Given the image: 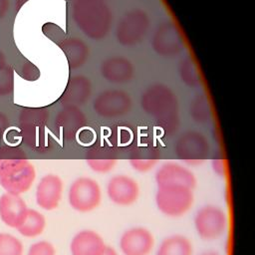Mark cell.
Here are the masks:
<instances>
[{
    "label": "cell",
    "mask_w": 255,
    "mask_h": 255,
    "mask_svg": "<svg viewBox=\"0 0 255 255\" xmlns=\"http://www.w3.org/2000/svg\"><path fill=\"white\" fill-rule=\"evenodd\" d=\"M102 199L99 183L90 177L77 178L70 186L68 200L71 207L80 212H89L96 209Z\"/></svg>",
    "instance_id": "cell-5"
},
{
    "label": "cell",
    "mask_w": 255,
    "mask_h": 255,
    "mask_svg": "<svg viewBox=\"0 0 255 255\" xmlns=\"http://www.w3.org/2000/svg\"><path fill=\"white\" fill-rule=\"evenodd\" d=\"M155 181L157 187L179 185L193 189L196 185V178L193 172L173 161L165 162L157 169Z\"/></svg>",
    "instance_id": "cell-14"
},
{
    "label": "cell",
    "mask_w": 255,
    "mask_h": 255,
    "mask_svg": "<svg viewBox=\"0 0 255 255\" xmlns=\"http://www.w3.org/2000/svg\"><path fill=\"white\" fill-rule=\"evenodd\" d=\"M86 125V117L78 107H64L55 119L59 136L65 140L74 139Z\"/></svg>",
    "instance_id": "cell-15"
},
{
    "label": "cell",
    "mask_w": 255,
    "mask_h": 255,
    "mask_svg": "<svg viewBox=\"0 0 255 255\" xmlns=\"http://www.w3.org/2000/svg\"><path fill=\"white\" fill-rule=\"evenodd\" d=\"M64 184L63 180L56 174H47L41 178L36 189V202L45 210H54L58 207Z\"/></svg>",
    "instance_id": "cell-16"
},
{
    "label": "cell",
    "mask_w": 255,
    "mask_h": 255,
    "mask_svg": "<svg viewBox=\"0 0 255 255\" xmlns=\"http://www.w3.org/2000/svg\"><path fill=\"white\" fill-rule=\"evenodd\" d=\"M107 193L114 203L128 206L136 201L139 194V187L137 182L130 176L119 174L109 180Z\"/></svg>",
    "instance_id": "cell-13"
},
{
    "label": "cell",
    "mask_w": 255,
    "mask_h": 255,
    "mask_svg": "<svg viewBox=\"0 0 255 255\" xmlns=\"http://www.w3.org/2000/svg\"><path fill=\"white\" fill-rule=\"evenodd\" d=\"M153 245V235L143 227L129 228L120 239V248L124 255H148Z\"/></svg>",
    "instance_id": "cell-12"
},
{
    "label": "cell",
    "mask_w": 255,
    "mask_h": 255,
    "mask_svg": "<svg viewBox=\"0 0 255 255\" xmlns=\"http://www.w3.org/2000/svg\"><path fill=\"white\" fill-rule=\"evenodd\" d=\"M201 255H219V254L217 252H214V251H208V252L202 253Z\"/></svg>",
    "instance_id": "cell-33"
},
{
    "label": "cell",
    "mask_w": 255,
    "mask_h": 255,
    "mask_svg": "<svg viewBox=\"0 0 255 255\" xmlns=\"http://www.w3.org/2000/svg\"><path fill=\"white\" fill-rule=\"evenodd\" d=\"M27 255H56V250L52 243L43 240L32 244Z\"/></svg>",
    "instance_id": "cell-30"
},
{
    "label": "cell",
    "mask_w": 255,
    "mask_h": 255,
    "mask_svg": "<svg viewBox=\"0 0 255 255\" xmlns=\"http://www.w3.org/2000/svg\"><path fill=\"white\" fill-rule=\"evenodd\" d=\"M209 142L198 131L189 130L182 133L174 145V151L179 159L187 164L202 163L209 154Z\"/></svg>",
    "instance_id": "cell-6"
},
{
    "label": "cell",
    "mask_w": 255,
    "mask_h": 255,
    "mask_svg": "<svg viewBox=\"0 0 255 255\" xmlns=\"http://www.w3.org/2000/svg\"><path fill=\"white\" fill-rule=\"evenodd\" d=\"M28 207L20 195L5 192L0 196V218L9 227L18 228L27 215Z\"/></svg>",
    "instance_id": "cell-17"
},
{
    "label": "cell",
    "mask_w": 255,
    "mask_h": 255,
    "mask_svg": "<svg viewBox=\"0 0 255 255\" xmlns=\"http://www.w3.org/2000/svg\"><path fill=\"white\" fill-rule=\"evenodd\" d=\"M36 177L34 165L26 160L0 176V185L6 192L20 195L30 189Z\"/></svg>",
    "instance_id": "cell-10"
},
{
    "label": "cell",
    "mask_w": 255,
    "mask_h": 255,
    "mask_svg": "<svg viewBox=\"0 0 255 255\" xmlns=\"http://www.w3.org/2000/svg\"><path fill=\"white\" fill-rule=\"evenodd\" d=\"M130 136V130L127 127H118V128L115 131V135H113V137L116 138L117 141L120 140L121 145L127 144Z\"/></svg>",
    "instance_id": "cell-31"
},
{
    "label": "cell",
    "mask_w": 255,
    "mask_h": 255,
    "mask_svg": "<svg viewBox=\"0 0 255 255\" xmlns=\"http://www.w3.org/2000/svg\"><path fill=\"white\" fill-rule=\"evenodd\" d=\"M179 75L182 82L188 86H195L200 82V74L198 69L193 60L189 57L180 62Z\"/></svg>",
    "instance_id": "cell-28"
},
{
    "label": "cell",
    "mask_w": 255,
    "mask_h": 255,
    "mask_svg": "<svg viewBox=\"0 0 255 255\" xmlns=\"http://www.w3.org/2000/svg\"><path fill=\"white\" fill-rule=\"evenodd\" d=\"M46 226V219L42 213L28 208L23 223L17 228L18 232L25 237H36L40 235Z\"/></svg>",
    "instance_id": "cell-25"
},
{
    "label": "cell",
    "mask_w": 255,
    "mask_h": 255,
    "mask_svg": "<svg viewBox=\"0 0 255 255\" xmlns=\"http://www.w3.org/2000/svg\"><path fill=\"white\" fill-rule=\"evenodd\" d=\"M148 17L140 9L128 12L119 21L117 26V39L126 46H131L139 43L144 38L148 29Z\"/></svg>",
    "instance_id": "cell-8"
},
{
    "label": "cell",
    "mask_w": 255,
    "mask_h": 255,
    "mask_svg": "<svg viewBox=\"0 0 255 255\" xmlns=\"http://www.w3.org/2000/svg\"><path fill=\"white\" fill-rule=\"evenodd\" d=\"M49 113L42 108H26L19 116L20 129L26 144L39 151L50 145Z\"/></svg>",
    "instance_id": "cell-3"
},
{
    "label": "cell",
    "mask_w": 255,
    "mask_h": 255,
    "mask_svg": "<svg viewBox=\"0 0 255 255\" xmlns=\"http://www.w3.org/2000/svg\"><path fill=\"white\" fill-rule=\"evenodd\" d=\"M28 160L26 153L17 146L5 145L0 147V176L10 168Z\"/></svg>",
    "instance_id": "cell-26"
},
{
    "label": "cell",
    "mask_w": 255,
    "mask_h": 255,
    "mask_svg": "<svg viewBox=\"0 0 255 255\" xmlns=\"http://www.w3.org/2000/svg\"><path fill=\"white\" fill-rule=\"evenodd\" d=\"M91 92L89 79L84 76H75L69 80L60 101L64 107H78L89 100Z\"/></svg>",
    "instance_id": "cell-20"
},
{
    "label": "cell",
    "mask_w": 255,
    "mask_h": 255,
    "mask_svg": "<svg viewBox=\"0 0 255 255\" xmlns=\"http://www.w3.org/2000/svg\"><path fill=\"white\" fill-rule=\"evenodd\" d=\"M141 107L158 126L170 132L178 126V105L174 94L163 85L147 88L141 96Z\"/></svg>",
    "instance_id": "cell-1"
},
{
    "label": "cell",
    "mask_w": 255,
    "mask_h": 255,
    "mask_svg": "<svg viewBox=\"0 0 255 255\" xmlns=\"http://www.w3.org/2000/svg\"><path fill=\"white\" fill-rule=\"evenodd\" d=\"M23 244L14 235L0 233V255H22Z\"/></svg>",
    "instance_id": "cell-29"
},
{
    "label": "cell",
    "mask_w": 255,
    "mask_h": 255,
    "mask_svg": "<svg viewBox=\"0 0 255 255\" xmlns=\"http://www.w3.org/2000/svg\"><path fill=\"white\" fill-rule=\"evenodd\" d=\"M117 160V151L109 144H95L86 152V161L90 168L95 172L106 173L111 171L116 165Z\"/></svg>",
    "instance_id": "cell-18"
},
{
    "label": "cell",
    "mask_w": 255,
    "mask_h": 255,
    "mask_svg": "<svg viewBox=\"0 0 255 255\" xmlns=\"http://www.w3.org/2000/svg\"><path fill=\"white\" fill-rule=\"evenodd\" d=\"M160 150L151 142L137 143L133 146L129 153V164L139 172L150 170L159 160Z\"/></svg>",
    "instance_id": "cell-21"
},
{
    "label": "cell",
    "mask_w": 255,
    "mask_h": 255,
    "mask_svg": "<svg viewBox=\"0 0 255 255\" xmlns=\"http://www.w3.org/2000/svg\"><path fill=\"white\" fill-rule=\"evenodd\" d=\"M72 14L78 27L92 39H102L110 31L113 17L104 0H74Z\"/></svg>",
    "instance_id": "cell-2"
},
{
    "label": "cell",
    "mask_w": 255,
    "mask_h": 255,
    "mask_svg": "<svg viewBox=\"0 0 255 255\" xmlns=\"http://www.w3.org/2000/svg\"><path fill=\"white\" fill-rule=\"evenodd\" d=\"M102 76L111 83L122 84L128 82L133 75L131 63L123 57H112L101 65Z\"/></svg>",
    "instance_id": "cell-22"
},
{
    "label": "cell",
    "mask_w": 255,
    "mask_h": 255,
    "mask_svg": "<svg viewBox=\"0 0 255 255\" xmlns=\"http://www.w3.org/2000/svg\"><path fill=\"white\" fill-rule=\"evenodd\" d=\"M107 245L103 238L93 230H82L72 239L70 251L72 255H103Z\"/></svg>",
    "instance_id": "cell-19"
},
{
    "label": "cell",
    "mask_w": 255,
    "mask_h": 255,
    "mask_svg": "<svg viewBox=\"0 0 255 255\" xmlns=\"http://www.w3.org/2000/svg\"><path fill=\"white\" fill-rule=\"evenodd\" d=\"M61 49L65 54L68 64L71 68L81 67L89 57L88 46L78 38L66 39L62 43Z\"/></svg>",
    "instance_id": "cell-23"
},
{
    "label": "cell",
    "mask_w": 255,
    "mask_h": 255,
    "mask_svg": "<svg viewBox=\"0 0 255 255\" xmlns=\"http://www.w3.org/2000/svg\"><path fill=\"white\" fill-rule=\"evenodd\" d=\"M226 225L225 212L215 205L201 207L194 217L195 230L203 240H214L220 237L225 232Z\"/></svg>",
    "instance_id": "cell-7"
},
{
    "label": "cell",
    "mask_w": 255,
    "mask_h": 255,
    "mask_svg": "<svg viewBox=\"0 0 255 255\" xmlns=\"http://www.w3.org/2000/svg\"><path fill=\"white\" fill-rule=\"evenodd\" d=\"M193 247L189 239L175 234L162 240L155 255H192Z\"/></svg>",
    "instance_id": "cell-24"
},
{
    "label": "cell",
    "mask_w": 255,
    "mask_h": 255,
    "mask_svg": "<svg viewBox=\"0 0 255 255\" xmlns=\"http://www.w3.org/2000/svg\"><path fill=\"white\" fill-rule=\"evenodd\" d=\"M193 189L179 186H158L155 203L158 210L169 217H179L186 213L193 204Z\"/></svg>",
    "instance_id": "cell-4"
},
{
    "label": "cell",
    "mask_w": 255,
    "mask_h": 255,
    "mask_svg": "<svg viewBox=\"0 0 255 255\" xmlns=\"http://www.w3.org/2000/svg\"><path fill=\"white\" fill-rule=\"evenodd\" d=\"M151 45L157 54L163 57H173L182 50L184 41L174 24L164 23L155 30Z\"/></svg>",
    "instance_id": "cell-11"
},
{
    "label": "cell",
    "mask_w": 255,
    "mask_h": 255,
    "mask_svg": "<svg viewBox=\"0 0 255 255\" xmlns=\"http://www.w3.org/2000/svg\"><path fill=\"white\" fill-rule=\"evenodd\" d=\"M95 112L104 118H116L128 114L131 100L124 91L109 90L101 93L94 101Z\"/></svg>",
    "instance_id": "cell-9"
},
{
    "label": "cell",
    "mask_w": 255,
    "mask_h": 255,
    "mask_svg": "<svg viewBox=\"0 0 255 255\" xmlns=\"http://www.w3.org/2000/svg\"><path fill=\"white\" fill-rule=\"evenodd\" d=\"M103 255H119L118 252L113 248V247H110V246H107Z\"/></svg>",
    "instance_id": "cell-32"
},
{
    "label": "cell",
    "mask_w": 255,
    "mask_h": 255,
    "mask_svg": "<svg viewBox=\"0 0 255 255\" xmlns=\"http://www.w3.org/2000/svg\"><path fill=\"white\" fill-rule=\"evenodd\" d=\"M190 116L195 122L205 123L210 117V106L204 95H197L190 104Z\"/></svg>",
    "instance_id": "cell-27"
}]
</instances>
